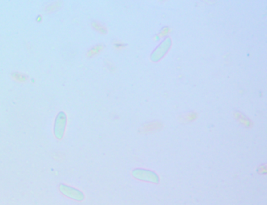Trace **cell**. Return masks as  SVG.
<instances>
[{
    "label": "cell",
    "instance_id": "1",
    "mask_svg": "<svg viewBox=\"0 0 267 205\" xmlns=\"http://www.w3.org/2000/svg\"><path fill=\"white\" fill-rule=\"evenodd\" d=\"M13 78H14L15 80L18 81V82H25V81L27 79V76H26L25 74H21V73H18V72L13 74Z\"/></svg>",
    "mask_w": 267,
    "mask_h": 205
}]
</instances>
